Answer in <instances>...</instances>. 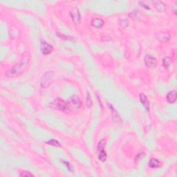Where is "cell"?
<instances>
[{"mask_svg":"<svg viewBox=\"0 0 177 177\" xmlns=\"http://www.w3.org/2000/svg\"><path fill=\"white\" fill-rule=\"evenodd\" d=\"M54 73L53 71H48L44 74L41 79V87L42 88H47L51 84L53 80Z\"/></svg>","mask_w":177,"mask_h":177,"instance_id":"obj_3","label":"cell"},{"mask_svg":"<svg viewBox=\"0 0 177 177\" xmlns=\"http://www.w3.org/2000/svg\"><path fill=\"white\" fill-rule=\"evenodd\" d=\"M68 106H69V110H78L81 107L82 105V102L81 100L77 96L74 95L69 100V101L67 102Z\"/></svg>","mask_w":177,"mask_h":177,"instance_id":"obj_4","label":"cell"},{"mask_svg":"<svg viewBox=\"0 0 177 177\" xmlns=\"http://www.w3.org/2000/svg\"><path fill=\"white\" fill-rule=\"evenodd\" d=\"M51 107H53L54 109H56V110L62 111V112H67V111L69 110L67 102L60 98H57L54 100L51 103Z\"/></svg>","mask_w":177,"mask_h":177,"instance_id":"obj_2","label":"cell"},{"mask_svg":"<svg viewBox=\"0 0 177 177\" xmlns=\"http://www.w3.org/2000/svg\"><path fill=\"white\" fill-rule=\"evenodd\" d=\"M140 102H141V103L143 104L144 107L146 109V110L148 111V112H149V111H150V102H149L148 98H147L145 94H140Z\"/></svg>","mask_w":177,"mask_h":177,"instance_id":"obj_10","label":"cell"},{"mask_svg":"<svg viewBox=\"0 0 177 177\" xmlns=\"http://www.w3.org/2000/svg\"><path fill=\"white\" fill-rule=\"evenodd\" d=\"M170 63H171V58L170 57H166L163 59V65L165 68H168Z\"/></svg>","mask_w":177,"mask_h":177,"instance_id":"obj_16","label":"cell"},{"mask_svg":"<svg viewBox=\"0 0 177 177\" xmlns=\"http://www.w3.org/2000/svg\"><path fill=\"white\" fill-rule=\"evenodd\" d=\"M138 14H139V13L137 12V11H134V12L131 13L130 14V15L131 16V17L134 18V19L135 17H138Z\"/></svg>","mask_w":177,"mask_h":177,"instance_id":"obj_22","label":"cell"},{"mask_svg":"<svg viewBox=\"0 0 177 177\" xmlns=\"http://www.w3.org/2000/svg\"><path fill=\"white\" fill-rule=\"evenodd\" d=\"M31 55L29 52H25L21 55V59L9 70L6 71L5 75L8 77H15L24 72L29 66Z\"/></svg>","mask_w":177,"mask_h":177,"instance_id":"obj_1","label":"cell"},{"mask_svg":"<svg viewBox=\"0 0 177 177\" xmlns=\"http://www.w3.org/2000/svg\"><path fill=\"white\" fill-rule=\"evenodd\" d=\"M145 154L143 153V152H141V153H140V154H137L136 156V158H135L136 162V163H137V162H138V161H139V160H141L142 158H144V157H145Z\"/></svg>","mask_w":177,"mask_h":177,"instance_id":"obj_17","label":"cell"},{"mask_svg":"<svg viewBox=\"0 0 177 177\" xmlns=\"http://www.w3.org/2000/svg\"><path fill=\"white\" fill-rule=\"evenodd\" d=\"M156 39L158 40H159L160 42H168L169 39H170V35L168 33H165V32H160L156 34Z\"/></svg>","mask_w":177,"mask_h":177,"instance_id":"obj_9","label":"cell"},{"mask_svg":"<svg viewBox=\"0 0 177 177\" xmlns=\"http://www.w3.org/2000/svg\"><path fill=\"white\" fill-rule=\"evenodd\" d=\"M57 36L59 37L60 38H62V39H67V40H72L73 38L71 37H69V36H65L64 35H60L59 33H57Z\"/></svg>","mask_w":177,"mask_h":177,"instance_id":"obj_20","label":"cell"},{"mask_svg":"<svg viewBox=\"0 0 177 177\" xmlns=\"http://www.w3.org/2000/svg\"><path fill=\"white\" fill-rule=\"evenodd\" d=\"M152 6H154L156 10L158 11H164L165 10V5L163 4L162 1H151Z\"/></svg>","mask_w":177,"mask_h":177,"instance_id":"obj_12","label":"cell"},{"mask_svg":"<svg viewBox=\"0 0 177 177\" xmlns=\"http://www.w3.org/2000/svg\"><path fill=\"white\" fill-rule=\"evenodd\" d=\"M106 143V140L105 139L100 140L98 145V150L99 152L98 158L100 161L105 162L107 160V153L105 151V145Z\"/></svg>","mask_w":177,"mask_h":177,"instance_id":"obj_5","label":"cell"},{"mask_svg":"<svg viewBox=\"0 0 177 177\" xmlns=\"http://www.w3.org/2000/svg\"><path fill=\"white\" fill-rule=\"evenodd\" d=\"M176 100V91H172L169 92L167 95V100L170 103H174Z\"/></svg>","mask_w":177,"mask_h":177,"instance_id":"obj_13","label":"cell"},{"mask_svg":"<svg viewBox=\"0 0 177 177\" xmlns=\"http://www.w3.org/2000/svg\"><path fill=\"white\" fill-rule=\"evenodd\" d=\"M87 107H90L91 106H92V100H91V96H90V94H88V96H87Z\"/></svg>","mask_w":177,"mask_h":177,"instance_id":"obj_21","label":"cell"},{"mask_svg":"<svg viewBox=\"0 0 177 177\" xmlns=\"http://www.w3.org/2000/svg\"><path fill=\"white\" fill-rule=\"evenodd\" d=\"M92 25L96 29H101L104 25V21L100 18H94L92 19Z\"/></svg>","mask_w":177,"mask_h":177,"instance_id":"obj_11","label":"cell"},{"mask_svg":"<svg viewBox=\"0 0 177 177\" xmlns=\"http://www.w3.org/2000/svg\"><path fill=\"white\" fill-rule=\"evenodd\" d=\"M19 176H33V174H32L31 173H30L29 172H26V171H24L22 172L20 174H19Z\"/></svg>","mask_w":177,"mask_h":177,"instance_id":"obj_19","label":"cell"},{"mask_svg":"<svg viewBox=\"0 0 177 177\" xmlns=\"http://www.w3.org/2000/svg\"><path fill=\"white\" fill-rule=\"evenodd\" d=\"M53 50V48L51 44H48L47 42H42L41 44V51L42 53L44 55H48V54H50Z\"/></svg>","mask_w":177,"mask_h":177,"instance_id":"obj_8","label":"cell"},{"mask_svg":"<svg viewBox=\"0 0 177 177\" xmlns=\"http://www.w3.org/2000/svg\"><path fill=\"white\" fill-rule=\"evenodd\" d=\"M63 163H65L66 165H68V166H67V168H68V169H69V170H70V171H71V168H72V165L69 164V163H68V162L63 161Z\"/></svg>","mask_w":177,"mask_h":177,"instance_id":"obj_23","label":"cell"},{"mask_svg":"<svg viewBox=\"0 0 177 177\" xmlns=\"http://www.w3.org/2000/svg\"><path fill=\"white\" fill-rule=\"evenodd\" d=\"M47 143L49 144V145H53V146H56V147L59 146V143H58V141H57V140H49V141L47 142Z\"/></svg>","mask_w":177,"mask_h":177,"instance_id":"obj_18","label":"cell"},{"mask_svg":"<svg viewBox=\"0 0 177 177\" xmlns=\"http://www.w3.org/2000/svg\"><path fill=\"white\" fill-rule=\"evenodd\" d=\"M149 165L152 168H156L159 165V161L156 158H151L150 162H149Z\"/></svg>","mask_w":177,"mask_h":177,"instance_id":"obj_15","label":"cell"},{"mask_svg":"<svg viewBox=\"0 0 177 177\" xmlns=\"http://www.w3.org/2000/svg\"><path fill=\"white\" fill-rule=\"evenodd\" d=\"M71 17L72 18L74 24H78L80 22V14L79 12V10L77 8H74L70 12Z\"/></svg>","mask_w":177,"mask_h":177,"instance_id":"obj_6","label":"cell"},{"mask_svg":"<svg viewBox=\"0 0 177 177\" xmlns=\"http://www.w3.org/2000/svg\"><path fill=\"white\" fill-rule=\"evenodd\" d=\"M109 107H110V109L112 110V115H113V118L114 120H115L116 122H121V119H120V116H119V115L117 113V112L114 109V107H112V105H109Z\"/></svg>","mask_w":177,"mask_h":177,"instance_id":"obj_14","label":"cell"},{"mask_svg":"<svg viewBox=\"0 0 177 177\" xmlns=\"http://www.w3.org/2000/svg\"><path fill=\"white\" fill-rule=\"evenodd\" d=\"M145 65L148 67H154L156 65L157 60L154 57L151 55H147L144 59Z\"/></svg>","mask_w":177,"mask_h":177,"instance_id":"obj_7","label":"cell"}]
</instances>
